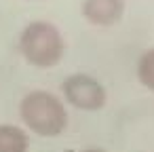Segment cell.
I'll use <instances>...</instances> for the list:
<instances>
[{"label":"cell","mask_w":154,"mask_h":152,"mask_svg":"<svg viewBox=\"0 0 154 152\" xmlns=\"http://www.w3.org/2000/svg\"><path fill=\"white\" fill-rule=\"evenodd\" d=\"M19 53L30 66L47 70L61 61L66 53V40L55 23L36 19V21H30L21 30Z\"/></svg>","instance_id":"7a4b0ae2"},{"label":"cell","mask_w":154,"mask_h":152,"mask_svg":"<svg viewBox=\"0 0 154 152\" xmlns=\"http://www.w3.org/2000/svg\"><path fill=\"white\" fill-rule=\"evenodd\" d=\"M30 135L17 125L2 123L0 125V152H28Z\"/></svg>","instance_id":"5b68a950"},{"label":"cell","mask_w":154,"mask_h":152,"mask_svg":"<svg viewBox=\"0 0 154 152\" xmlns=\"http://www.w3.org/2000/svg\"><path fill=\"white\" fill-rule=\"evenodd\" d=\"M125 0H82L80 15L95 28H112L125 17Z\"/></svg>","instance_id":"277c9868"},{"label":"cell","mask_w":154,"mask_h":152,"mask_svg":"<svg viewBox=\"0 0 154 152\" xmlns=\"http://www.w3.org/2000/svg\"><path fill=\"white\" fill-rule=\"evenodd\" d=\"M135 74H137L139 85L154 93V47L148 49V51H143V53L139 55Z\"/></svg>","instance_id":"8992f818"},{"label":"cell","mask_w":154,"mask_h":152,"mask_svg":"<svg viewBox=\"0 0 154 152\" xmlns=\"http://www.w3.org/2000/svg\"><path fill=\"white\" fill-rule=\"evenodd\" d=\"M61 93L63 99L82 112H97L106 106L108 101V91L106 87L91 74H70L63 82H61Z\"/></svg>","instance_id":"3957f363"},{"label":"cell","mask_w":154,"mask_h":152,"mask_svg":"<svg viewBox=\"0 0 154 152\" xmlns=\"http://www.w3.org/2000/svg\"><path fill=\"white\" fill-rule=\"evenodd\" d=\"M19 118L28 131L40 137H57L68 127L66 104L55 93L45 91V89L30 91L21 97Z\"/></svg>","instance_id":"6da1fadb"},{"label":"cell","mask_w":154,"mask_h":152,"mask_svg":"<svg viewBox=\"0 0 154 152\" xmlns=\"http://www.w3.org/2000/svg\"><path fill=\"white\" fill-rule=\"evenodd\" d=\"M78 152H106L103 148H97V146H91V148H82V150H78Z\"/></svg>","instance_id":"52a82bcc"}]
</instances>
